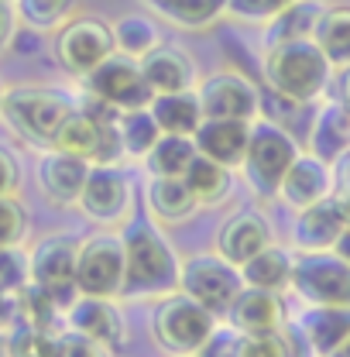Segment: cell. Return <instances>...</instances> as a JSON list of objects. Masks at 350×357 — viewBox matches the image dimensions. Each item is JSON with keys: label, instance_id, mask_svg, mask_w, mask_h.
Masks as SVG:
<instances>
[{"label": "cell", "instance_id": "cell-1", "mask_svg": "<svg viewBox=\"0 0 350 357\" xmlns=\"http://www.w3.org/2000/svg\"><path fill=\"white\" fill-rule=\"evenodd\" d=\"M124 237V299H165L178 292L182 258L175 255L172 241L162 234V223L151 217H128L121 223Z\"/></svg>", "mask_w": 350, "mask_h": 357}, {"label": "cell", "instance_id": "cell-2", "mask_svg": "<svg viewBox=\"0 0 350 357\" xmlns=\"http://www.w3.org/2000/svg\"><path fill=\"white\" fill-rule=\"evenodd\" d=\"M264 83L278 100L289 103H316L326 96V89L333 86V62L323 55V48L316 38H296V42L268 45L264 48Z\"/></svg>", "mask_w": 350, "mask_h": 357}, {"label": "cell", "instance_id": "cell-3", "mask_svg": "<svg viewBox=\"0 0 350 357\" xmlns=\"http://www.w3.org/2000/svg\"><path fill=\"white\" fill-rule=\"evenodd\" d=\"M299 141L285 124L271 121V117H258L251 124V141L241 162V176L244 185L258 196V199H275L278 185L285 172L292 169V162L299 158Z\"/></svg>", "mask_w": 350, "mask_h": 357}, {"label": "cell", "instance_id": "cell-4", "mask_svg": "<svg viewBox=\"0 0 350 357\" xmlns=\"http://www.w3.org/2000/svg\"><path fill=\"white\" fill-rule=\"evenodd\" d=\"M73 110L76 100L55 86H10L3 89L0 103V117L7 121V128L28 144L42 148H52V137Z\"/></svg>", "mask_w": 350, "mask_h": 357}, {"label": "cell", "instance_id": "cell-5", "mask_svg": "<svg viewBox=\"0 0 350 357\" xmlns=\"http://www.w3.org/2000/svg\"><path fill=\"white\" fill-rule=\"evenodd\" d=\"M217 323L220 316H213L206 306H199L192 296L172 292V296L158 299V306L151 312V337L165 354L196 357V351L217 330Z\"/></svg>", "mask_w": 350, "mask_h": 357}, {"label": "cell", "instance_id": "cell-6", "mask_svg": "<svg viewBox=\"0 0 350 357\" xmlns=\"http://www.w3.org/2000/svg\"><path fill=\"white\" fill-rule=\"evenodd\" d=\"M244 278H241V265L227 261L217 251H199L182 258V275H178V292L192 296L199 306L213 312V316H227L234 306V299L241 296Z\"/></svg>", "mask_w": 350, "mask_h": 357}, {"label": "cell", "instance_id": "cell-7", "mask_svg": "<svg viewBox=\"0 0 350 357\" xmlns=\"http://www.w3.org/2000/svg\"><path fill=\"white\" fill-rule=\"evenodd\" d=\"M124 237L114 227H100L86 241H79V261H76V289L86 296L117 299L124 292Z\"/></svg>", "mask_w": 350, "mask_h": 357}, {"label": "cell", "instance_id": "cell-8", "mask_svg": "<svg viewBox=\"0 0 350 357\" xmlns=\"http://www.w3.org/2000/svg\"><path fill=\"white\" fill-rule=\"evenodd\" d=\"M289 292L306 306H350V265L337 251L296 255Z\"/></svg>", "mask_w": 350, "mask_h": 357}, {"label": "cell", "instance_id": "cell-9", "mask_svg": "<svg viewBox=\"0 0 350 357\" xmlns=\"http://www.w3.org/2000/svg\"><path fill=\"white\" fill-rule=\"evenodd\" d=\"M83 89H86V96L114 107V110H137L155 100V93L141 73V59H131L124 52H114L89 76H83Z\"/></svg>", "mask_w": 350, "mask_h": 357}, {"label": "cell", "instance_id": "cell-10", "mask_svg": "<svg viewBox=\"0 0 350 357\" xmlns=\"http://www.w3.org/2000/svg\"><path fill=\"white\" fill-rule=\"evenodd\" d=\"M114 52H117L114 28L107 21H100V17H69L55 31V59L76 79L89 76Z\"/></svg>", "mask_w": 350, "mask_h": 357}, {"label": "cell", "instance_id": "cell-11", "mask_svg": "<svg viewBox=\"0 0 350 357\" xmlns=\"http://www.w3.org/2000/svg\"><path fill=\"white\" fill-rule=\"evenodd\" d=\"M83 217L100 227H121V223L131 217L134 206V185L128 172L121 165H89L86 185L79 192V203Z\"/></svg>", "mask_w": 350, "mask_h": 357}, {"label": "cell", "instance_id": "cell-12", "mask_svg": "<svg viewBox=\"0 0 350 357\" xmlns=\"http://www.w3.org/2000/svg\"><path fill=\"white\" fill-rule=\"evenodd\" d=\"M76 261H79V241L69 234H45L28 251L31 282L55 292V299L69 310V303L79 296L76 289Z\"/></svg>", "mask_w": 350, "mask_h": 357}, {"label": "cell", "instance_id": "cell-13", "mask_svg": "<svg viewBox=\"0 0 350 357\" xmlns=\"http://www.w3.org/2000/svg\"><path fill=\"white\" fill-rule=\"evenodd\" d=\"M199 100L206 117H234V121H258L261 117V89L241 73H210L199 79Z\"/></svg>", "mask_w": 350, "mask_h": 357}, {"label": "cell", "instance_id": "cell-14", "mask_svg": "<svg viewBox=\"0 0 350 357\" xmlns=\"http://www.w3.org/2000/svg\"><path fill=\"white\" fill-rule=\"evenodd\" d=\"M333 189H337V165L316 158L312 151H299V158L292 162V169L282 178L275 199L296 213V210H306L312 203L333 196Z\"/></svg>", "mask_w": 350, "mask_h": 357}, {"label": "cell", "instance_id": "cell-15", "mask_svg": "<svg viewBox=\"0 0 350 357\" xmlns=\"http://www.w3.org/2000/svg\"><path fill=\"white\" fill-rule=\"evenodd\" d=\"M66 326L89 337V340H96V344H103L107 351H121L124 337H128V323L117 310V303L107 299V296H86V292H79L69 303Z\"/></svg>", "mask_w": 350, "mask_h": 357}, {"label": "cell", "instance_id": "cell-16", "mask_svg": "<svg viewBox=\"0 0 350 357\" xmlns=\"http://www.w3.org/2000/svg\"><path fill=\"white\" fill-rule=\"evenodd\" d=\"M271 241H275L271 220L264 217L258 206H244V210H234L227 220L220 223L213 251L223 255L227 261H234V265H244L248 258H254L258 251H264Z\"/></svg>", "mask_w": 350, "mask_h": 357}, {"label": "cell", "instance_id": "cell-17", "mask_svg": "<svg viewBox=\"0 0 350 357\" xmlns=\"http://www.w3.org/2000/svg\"><path fill=\"white\" fill-rule=\"evenodd\" d=\"M350 223L347 210L337 196H326L319 203H312L306 210H296L292 220V251L306 255V251H333L337 237L344 234Z\"/></svg>", "mask_w": 350, "mask_h": 357}, {"label": "cell", "instance_id": "cell-18", "mask_svg": "<svg viewBox=\"0 0 350 357\" xmlns=\"http://www.w3.org/2000/svg\"><path fill=\"white\" fill-rule=\"evenodd\" d=\"M89 165L93 162L79 158V155L48 148L38 158V189H42V196L48 203H55V206H76L79 192L86 185Z\"/></svg>", "mask_w": 350, "mask_h": 357}, {"label": "cell", "instance_id": "cell-19", "mask_svg": "<svg viewBox=\"0 0 350 357\" xmlns=\"http://www.w3.org/2000/svg\"><path fill=\"white\" fill-rule=\"evenodd\" d=\"M141 73L148 79L151 93H178V89H196L199 86V69L196 59L178 48V45H158L141 59Z\"/></svg>", "mask_w": 350, "mask_h": 357}, {"label": "cell", "instance_id": "cell-20", "mask_svg": "<svg viewBox=\"0 0 350 357\" xmlns=\"http://www.w3.org/2000/svg\"><path fill=\"white\" fill-rule=\"evenodd\" d=\"M251 124L254 121H234V117H206L192 141H196V151L213 158L227 169H241L244 162V151H248V141H251Z\"/></svg>", "mask_w": 350, "mask_h": 357}, {"label": "cell", "instance_id": "cell-21", "mask_svg": "<svg viewBox=\"0 0 350 357\" xmlns=\"http://www.w3.org/2000/svg\"><path fill=\"white\" fill-rule=\"evenodd\" d=\"M309 151L330 165L350 155V110L340 100H323L309 124Z\"/></svg>", "mask_w": 350, "mask_h": 357}, {"label": "cell", "instance_id": "cell-22", "mask_svg": "<svg viewBox=\"0 0 350 357\" xmlns=\"http://www.w3.org/2000/svg\"><path fill=\"white\" fill-rule=\"evenodd\" d=\"M144 210L155 223H165V227H178V223L192 220L203 206L199 199L192 196V189L185 185V178H151L144 185Z\"/></svg>", "mask_w": 350, "mask_h": 357}, {"label": "cell", "instance_id": "cell-23", "mask_svg": "<svg viewBox=\"0 0 350 357\" xmlns=\"http://www.w3.org/2000/svg\"><path fill=\"white\" fill-rule=\"evenodd\" d=\"M223 319L230 326H237L241 333H275L285 323L282 292H264V289H248L244 285Z\"/></svg>", "mask_w": 350, "mask_h": 357}, {"label": "cell", "instance_id": "cell-24", "mask_svg": "<svg viewBox=\"0 0 350 357\" xmlns=\"http://www.w3.org/2000/svg\"><path fill=\"white\" fill-rule=\"evenodd\" d=\"M296 326L312 357H326L350 337V306H306L296 316Z\"/></svg>", "mask_w": 350, "mask_h": 357}, {"label": "cell", "instance_id": "cell-25", "mask_svg": "<svg viewBox=\"0 0 350 357\" xmlns=\"http://www.w3.org/2000/svg\"><path fill=\"white\" fill-rule=\"evenodd\" d=\"M292 268H296V251L292 244H268L254 258L241 265V278L248 289H264V292H285L292 285Z\"/></svg>", "mask_w": 350, "mask_h": 357}, {"label": "cell", "instance_id": "cell-26", "mask_svg": "<svg viewBox=\"0 0 350 357\" xmlns=\"http://www.w3.org/2000/svg\"><path fill=\"white\" fill-rule=\"evenodd\" d=\"M148 110L155 114L162 134H196V128L206 121L203 100L196 89H178V93H158Z\"/></svg>", "mask_w": 350, "mask_h": 357}, {"label": "cell", "instance_id": "cell-27", "mask_svg": "<svg viewBox=\"0 0 350 357\" xmlns=\"http://www.w3.org/2000/svg\"><path fill=\"white\" fill-rule=\"evenodd\" d=\"M323 10H326L323 0H296V3H289L278 17H271L264 24V48L282 42H296V38H312Z\"/></svg>", "mask_w": 350, "mask_h": 357}, {"label": "cell", "instance_id": "cell-28", "mask_svg": "<svg viewBox=\"0 0 350 357\" xmlns=\"http://www.w3.org/2000/svg\"><path fill=\"white\" fill-rule=\"evenodd\" d=\"M151 14L169 21L182 31H203L227 17V0H144Z\"/></svg>", "mask_w": 350, "mask_h": 357}, {"label": "cell", "instance_id": "cell-29", "mask_svg": "<svg viewBox=\"0 0 350 357\" xmlns=\"http://www.w3.org/2000/svg\"><path fill=\"white\" fill-rule=\"evenodd\" d=\"M199 151H196V141H192V134H162L158 141H155V148L144 155V172L151 178H178L185 169H189V162L196 158Z\"/></svg>", "mask_w": 350, "mask_h": 357}, {"label": "cell", "instance_id": "cell-30", "mask_svg": "<svg viewBox=\"0 0 350 357\" xmlns=\"http://www.w3.org/2000/svg\"><path fill=\"white\" fill-rule=\"evenodd\" d=\"M230 172L234 169L220 165V162L206 158V155H196L189 162V169L182 172V178L192 189V196L199 199V206H220L230 196V189H234V176Z\"/></svg>", "mask_w": 350, "mask_h": 357}, {"label": "cell", "instance_id": "cell-31", "mask_svg": "<svg viewBox=\"0 0 350 357\" xmlns=\"http://www.w3.org/2000/svg\"><path fill=\"white\" fill-rule=\"evenodd\" d=\"M17 312H21L17 323L38 326V330H48V333L66 330V306L55 299V292H48L38 282H28L17 292Z\"/></svg>", "mask_w": 350, "mask_h": 357}, {"label": "cell", "instance_id": "cell-32", "mask_svg": "<svg viewBox=\"0 0 350 357\" xmlns=\"http://www.w3.org/2000/svg\"><path fill=\"white\" fill-rule=\"evenodd\" d=\"M312 38L323 48V55L333 62V69H347L350 66V3L326 7Z\"/></svg>", "mask_w": 350, "mask_h": 357}, {"label": "cell", "instance_id": "cell-33", "mask_svg": "<svg viewBox=\"0 0 350 357\" xmlns=\"http://www.w3.org/2000/svg\"><path fill=\"white\" fill-rule=\"evenodd\" d=\"M110 28H114L117 52H124V55H131V59H144L151 48H158V45L165 42V38H162L158 21H155L151 14H141V10H134V14H121Z\"/></svg>", "mask_w": 350, "mask_h": 357}, {"label": "cell", "instance_id": "cell-34", "mask_svg": "<svg viewBox=\"0 0 350 357\" xmlns=\"http://www.w3.org/2000/svg\"><path fill=\"white\" fill-rule=\"evenodd\" d=\"M117 128H121V141H124V155L131 162H144V155L162 137V128H158V121H155V114L148 107L121 110L117 114Z\"/></svg>", "mask_w": 350, "mask_h": 357}, {"label": "cell", "instance_id": "cell-35", "mask_svg": "<svg viewBox=\"0 0 350 357\" xmlns=\"http://www.w3.org/2000/svg\"><path fill=\"white\" fill-rule=\"evenodd\" d=\"M79 0H14L17 21L31 31H59L73 14Z\"/></svg>", "mask_w": 350, "mask_h": 357}, {"label": "cell", "instance_id": "cell-36", "mask_svg": "<svg viewBox=\"0 0 350 357\" xmlns=\"http://www.w3.org/2000/svg\"><path fill=\"white\" fill-rule=\"evenodd\" d=\"M55 337L59 333L14 323L7 330V357H55Z\"/></svg>", "mask_w": 350, "mask_h": 357}, {"label": "cell", "instance_id": "cell-37", "mask_svg": "<svg viewBox=\"0 0 350 357\" xmlns=\"http://www.w3.org/2000/svg\"><path fill=\"white\" fill-rule=\"evenodd\" d=\"M296 0H227V17L244 24H268Z\"/></svg>", "mask_w": 350, "mask_h": 357}, {"label": "cell", "instance_id": "cell-38", "mask_svg": "<svg viewBox=\"0 0 350 357\" xmlns=\"http://www.w3.org/2000/svg\"><path fill=\"white\" fill-rule=\"evenodd\" d=\"M31 282V268H28V255L17 248H0V289L3 292H21Z\"/></svg>", "mask_w": 350, "mask_h": 357}, {"label": "cell", "instance_id": "cell-39", "mask_svg": "<svg viewBox=\"0 0 350 357\" xmlns=\"http://www.w3.org/2000/svg\"><path fill=\"white\" fill-rule=\"evenodd\" d=\"M28 234V213L14 196H0V248H17Z\"/></svg>", "mask_w": 350, "mask_h": 357}, {"label": "cell", "instance_id": "cell-40", "mask_svg": "<svg viewBox=\"0 0 350 357\" xmlns=\"http://www.w3.org/2000/svg\"><path fill=\"white\" fill-rule=\"evenodd\" d=\"M241 340H244V333L237 326H230L227 319H220L210 340L196 351V357H241Z\"/></svg>", "mask_w": 350, "mask_h": 357}, {"label": "cell", "instance_id": "cell-41", "mask_svg": "<svg viewBox=\"0 0 350 357\" xmlns=\"http://www.w3.org/2000/svg\"><path fill=\"white\" fill-rule=\"evenodd\" d=\"M114 351H107L103 344H96V340H89L83 333H76V330H59V337H55V357H110Z\"/></svg>", "mask_w": 350, "mask_h": 357}, {"label": "cell", "instance_id": "cell-42", "mask_svg": "<svg viewBox=\"0 0 350 357\" xmlns=\"http://www.w3.org/2000/svg\"><path fill=\"white\" fill-rule=\"evenodd\" d=\"M241 357H289V344H285L282 330H275V333H244Z\"/></svg>", "mask_w": 350, "mask_h": 357}, {"label": "cell", "instance_id": "cell-43", "mask_svg": "<svg viewBox=\"0 0 350 357\" xmlns=\"http://www.w3.org/2000/svg\"><path fill=\"white\" fill-rule=\"evenodd\" d=\"M21 185V169H17V158L0 148V196H14Z\"/></svg>", "mask_w": 350, "mask_h": 357}, {"label": "cell", "instance_id": "cell-44", "mask_svg": "<svg viewBox=\"0 0 350 357\" xmlns=\"http://www.w3.org/2000/svg\"><path fill=\"white\" fill-rule=\"evenodd\" d=\"M14 31H17V10H14V0H0V55L10 48Z\"/></svg>", "mask_w": 350, "mask_h": 357}, {"label": "cell", "instance_id": "cell-45", "mask_svg": "<svg viewBox=\"0 0 350 357\" xmlns=\"http://www.w3.org/2000/svg\"><path fill=\"white\" fill-rule=\"evenodd\" d=\"M17 319H21V312H17V292H3L0 289V330L7 333Z\"/></svg>", "mask_w": 350, "mask_h": 357}, {"label": "cell", "instance_id": "cell-46", "mask_svg": "<svg viewBox=\"0 0 350 357\" xmlns=\"http://www.w3.org/2000/svg\"><path fill=\"white\" fill-rule=\"evenodd\" d=\"M333 100H340L350 110V66L347 69H337V76H333Z\"/></svg>", "mask_w": 350, "mask_h": 357}, {"label": "cell", "instance_id": "cell-47", "mask_svg": "<svg viewBox=\"0 0 350 357\" xmlns=\"http://www.w3.org/2000/svg\"><path fill=\"white\" fill-rule=\"evenodd\" d=\"M333 251H337V255H340V258H344V261H347V265H350V223H347V227H344V234L337 237V244H333Z\"/></svg>", "mask_w": 350, "mask_h": 357}, {"label": "cell", "instance_id": "cell-48", "mask_svg": "<svg viewBox=\"0 0 350 357\" xmlns=\"http://www.w3.org/2000/svg\"><path fill=\"white\" fill-rule=\"evenodd\" d=\"M337 169H344V185H350V155L337 162ZM337 182H340V178H337Z\"/></svg>", "mask_w": 350, "mask_h": 357}, {"label": "cell", "instance_id": "cell-49", "mask_svg": "<svg viewBox=\"0 0 350 357\" xmlns=\"http://www.w3.org/2000/svg\"><path fill=\"white\" fill-rule=\"evenodd\" d=\"M326 357H350V337L344 340V344H340V347H337V351H330Z\"/></svg>", "mask_w": 350, "mask_h": 357}, {"label": "cell", "instance_id": "cell-50", "mask_svg": "<svg viewBox=\"0 0 350 357\" xmlns=\"http://www.w3.org/2000/svg\"><path fill=\"white\" fill-rule=\"evenodd\" d=\"M0 357H7V333L0 330Z\"/></svg>", "mask_w": 350, "mask_h": 357}, {"label": "cell", "instance_id": "cell-51", "mask_svg": "<svg viewBox=\"0 0 350 357\" xmlns=\"http://www.w3.org/2000/svg\"><path fill=\"white\" fill-rule=\"evenodd\" d=\"M0 103H3V83H0Z\"/></svg>", "mask_w": 350, "mask_h": 357}]
</instances>
